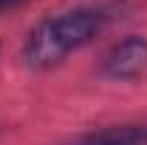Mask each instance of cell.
Wrapping results in <instances>:
<instances>
[{
	"label": "cell",
	"instance_id": "obj_3",
	"mask_svg": "<svg viewBox=\"0 0 147 145\" xmlns=\"http://www.w3.org/2000/svg\"><path fill=\"white\" fill-rule=\"evenodd\" d=\"M74 145H147V125H119L85 137Z\"/></svg>",
	"mask_w": 147,
	"mask_h": 145
},
{
	"label": "cell",
	"instance_id": "obj_2",
	"mask_svg": "<svg viewBox=\"0 0 147 145\" xmlns=\"http://www.w3.org/2000/svg\"><path fill=\"white\" fill-rule=\"evenodd\" d=\"M144 66H147V40L127 37L108 51L105 63H102V74L110 80H127V77H136Z\"/></svg>",
	"mask_w": 147,
	"mask_h": 145
},
{
	"label": "cell",
	"instance_id": "obj_1",
	"mask_svg": "<svg viewBox=\"0 0 147 145\" xmlns=\"http://www.w3.org/2000/svg\"><path fill=\"white\" fill-rule=\"evenodd\" d=\"M102 29V17L93 9H74L59 17L40 23L26 40L23 57L31 68H51L62 57L91 43Z\"/></svg>",
	"mask_w": 147,
	"mask_h": 145
},
{
	"label": "cell",
	"instance_id": "obj_4",
	"mask_svg": "<svg viewBox=\"0 0 147 145\" xmlns=\"http://www.w3.org/2000/svg\"><path fill=\"white\" fill-rule=\"evenodd\" d=\"M23 0H0V12H9V9H14V6H20Z\"/></svg>",
	"mask_w": 147,
	"mask_h": 145
}]
</instances>
